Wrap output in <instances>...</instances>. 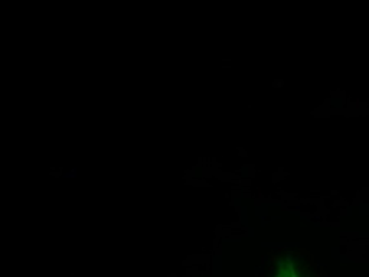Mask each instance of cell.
<instances>
[{"mask_svg": "<svg viewBox=\"0 0 369 277\" xmlns=\"http://www.w3.org/2000/svg\"><path fill=\"white\" fill-rule=\"evenodd\" d=\"M275 277H298V276H297L296 270L293 267V263L290 261V260H286L284 263L280 264L278 273H277Z\"/></svg>", "mask_w": 369, "mask_h": 277, "instance_id": "cell-1", "label": "cell"}]
</instances>
